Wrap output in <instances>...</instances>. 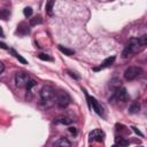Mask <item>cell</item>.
Listing matches in <instances>:
<instances>
[{
	"mask_svg": "<svg viewBox=\"0 0 147 147\" xmlns=\"http://www.w3.org/2000/svg\"><path fill=\"white\" fill-rule=\"evenodd\" d=\"M53 147H71V144L67 138H59L53 144Z\"/></svg>",
	"mask_w": 147,
	"mask_h": 147,
	"instance_id": "cell-10",
	"label": "cell"
},
{
	"mask_svg": "<svg viewBox=\"0 0 147 147\" xmlns=\"http://www.w3.org/2000/svg\"><path fill=\"white\" fill-rule=\"evenodd\" d=\"M114 99H116L117 101H126L127 100V93L126 90L124 87H116L115 92H114Z\"/></svg>",
	"mask_w": 147,
	"mask_h": 147,
	"instance_id": "cell-7",
	"label": "cell"
},
{
	"mask_svg": "<svg viewBox=\"0 0 147 147\" xmlns=\"http://www.w3.org/2000/svg\"><path fill=\"white\" fill-rule=\"evenodd\" d=\"M103 137H105V133H103L101 130H99V129H95V130H93V131L90 133V139H91V140L101 141V140L103 139Z\"/></svg>",
	"mask_w": 147,
	"mask_h": 147,
	"instance_id": "cell-8",
	"label": "cell"
},
{
	"mask_svg": "<svg viewBox=\"0 0 147 147\" xmlns=\"http://www.w3.org/2000/svg\"><path fill=\"white\" fill-rule=\"evenodd\" d=\"M3 70H5V65H3L2 62H0V75L3 72Z\"/></svg>",
	"mask_w": 147,
	"mask_h": 147,
	"instance_id": "cell-22",
	"label": "cell"
},
{
	"mask_svg": "<svg viewBox=\"0 0 147 147\" xmlns=\"http://www.w3.org/2000/svg\"><path fill=\"white\" fill-rule=\"evenodd\" d=\"M59 49H60L62 53H64L65 55H69V56H70V55H74V51H72V49L65 48V47H63V46H61V45L59 46Z\"/></svg>",
	"mask_w": 147,
	"mask_h": 147,
	"instance_id": "cell-15",
	"label": "cell"
},
{
	"mask_svg": "<svg viewBox=\"0 0 147 147\" xmlns=\"http://www.w3.org/2000/svg\"><path fill=\"white\" fill-rule=\"evenodd\" d=\"M116 142L119 144V147H125V146L129 145V141L125 140V139L122 138V137H117V138H116Z\"/></svg>",
	"mask_w": 147,
	"mask_h": 147,
	"instance_id": "cell-14",
	"label": "cell"
},
{
	"mask_svg": "<svg viewBox=\"0 0 147 147\" xmlns=\"http://www.w3.org/2000/svg\"><path fill=\"white\" fill-rule=\"evenodd\" d=\"M0 47H1V48H3V49H8L7 45H6V44H3V42H0Z\"/></svg>",
	"mask_w": 147,
	"mask_h": 147,
	"instance_id": "cell-23",
	"label": "cell"
},
{
	"mask_svg": "<svg viewBox=\"0 0 147 147\" xmlns=\"http://www.w3.org/2000/svg\"><path fill=\"white\" fill-rule=\"evenodd\" d=\"M132 129H133V130H134V132H136V133H138V134H139V136H142V134H141V133H140V132H139V131H138V130H137V129H136V127H132Z\"/></svg>",
	"mask_w": 147,
	"mask_h": 147,
	"instance_id": "cell-24",
	"label": "cell"
},
{
	"mask_svg": "<svg viewBox=\"0 0 147 147\" xmlns=\"http://www.w3.org/2000/svg\"><path fill=\"white\" fill-rule=\"evenodd\" d=\"M111 147H119V146H118V145H113Z\"/></svg>",
	"mask_w": 147,
	"mask_h": 147,
	"instance_id": "cell-26",
	"label": "cell"
},
{
	"mask_svg": "<svg viewBox=\"0 0 147 147\" xmlns=\"http://www.w3.org/2000/svg\"><path fill=\"white\" fill-rule=\"evenodd\" d=\"M0 15H1V10H0Z\"/></svg>",
	"mask_w": 147,
	"mask_h": 147,
	"instance_id": "cell-27",
	"label": "cell"
},
{
	"mask_svg": "<svg viewBox=\"0 0 147 147\" xmlns=\"http://www.w3.org/2000/svg\"><path fill=\"white\" fill-rule=\"evenodd\" d=\"M55 91L53 87L51 86H44L40 91V99H41V102L44 105H46V107H49L54 103L55 101Z\"/></svg>",
	"mask_w": 147,
	"mask_h": 147,
	"instance_id": "cell-1",
	"label": "cell"
},
{
	"mask_svg": "<svg viewBox=\"0 0 147 147\" xmlns=\"http://www.w3.org/2000/svg\"><path fill=\"white\" fill-rule=\"evenodd\" d=\"M38 57H39L40 60H42V61H53V59H52L51 56H48L47 54H42V53L38 54Z\"/></svg>",
	"mask_w": 147,
	"mask_h": 147,
	"instance_id": "cell-17",
	"label": "cell"
},
{
	"mask_svg": "<svg viewBox=\"0 0 147 147\" xmlns=\"http://www.w3.org/2000/svg\"><path fill=\"white\" fill-rule=\"evenodd\" d=\"M54 1H48L46 2V9L48 11V14H52V9H53V6H54Z\"/></svg>",
	"mask_w": 147,
	"mask_h": 147,
	"instance_id": "cell-18",
	"label": "cell"
},
{
	"mask_svg": "<svg viewBox=\"0 0 147 147\" xmlns=\"http://www.w3.org/2000/svg\"><path fill=\"white\" fill-rule=\"evenodd\" d=\"M37 23H41L40 17H34V18L31 21V25H34V24H37Z\"/></svg>",
	"mask_w": 147,
	"mask_h": 147,
	"instance_id": "cell-20",
	"label": "cell"
},
{
	"mask_svg": "<svg viewBox=\"0 0 147 147\" xmlns=\"http://www.w3.org/2000/svg\"><path fill=\"white\" fill-rule=\"evenodd\" d=\"M69 132L71 133V134H74V136H76L77 134V130H76V127H69Z\"/></svg>",
	"mask_w": 147,
	"mask_h": 147,
	"instance_id": "cell-21",
	"label": "cell"
},
{
	"mask_svg": "<svg viewBox=\"0 0 147 147\" xmlns=\"http://www.w3.org/2000/svg\"><path fill=\"white\" fill-rule=\"evenodd\" d=\"M0 37H3V31L1 29V26H0Z\"/></svg>",
	"mask_w": 147,
	"mask_h": 147,
	"instance_id": "cell-25",
	"label": "cell"
},
{
	"mask_svg": "<svg viewBox=\"0 0 147 147\" xmlns=\"http://www.w3.org/2000/svg\"><path fill=\"white\" fill-rule=\"evenodd\" d=\"M23 14H24L25 17H30L32 15V8L31 7H25L23 9Z\"/></svg>",
	"mask_w": 147,
	"mask_h": 147,
	"instance_id": "cell-16",
	"label": "cell"
},
{
	"mask_svg": "<svg viewBox=\"0 0 147 147\" xmlns=\"http://www.w3.org/2000/svg\"><path fill=\"white\" fill-rule=\"evenodd\" d=\"M29 82H30V77L26 72L20 71L15 74V85L17 87H26Z\"/></svg>",
	"mask_w": 147,
	"mask_h": 147,
	"instance_id": "cell-5",
	"label": "cell"
},
{
	"mask_svg": "<svg viewBox=\"0 0 147 147\" xmlns=\"http://www.w3.org/2000/svg\"><path fill=\"white\" fill-rule=\"evenodd\" d=\"M139 109H140V105H139V102H138V101H134V102L130 106V108H129V113H130V114H137V113L139 111Z\"/></svg>",
	"mask_w": 147,
	"mask_h": 147,
	"instance_id": "cell-13",
	"label": "cell"
},
{
	"mask_svg": "<svg viewBox=\"0 0 147 147\" xmlns=\"http://www.w3.org/2000/svg\"><path fill=\"white\" fill-rule=\"evenodd\" d=\"M142 74V69L140 67H129L124 71V78L126 80H133Z\"/></svg>",
	"mask_w": 147,
	"mask_h": 147,
	"instance_id": "cell-4",
	"label": "cell"
},
{
	"mask_svg": "<svg viewBox=\"0 0 147 147\" xmlns=\"http://www.w3.org/2000/svg\"><path fill=\"white\" fill-rule=\"evenodd\" d=\"M114 61H115V56H110V57H107L101 64H100V67H98V68H94L93 70L94 71H98V70H100V69H105V68H107V67H110L113 63H114Z\"/></svg>",
	"mask_w": 147,
	"mask_h": 147,
	"instance_id": "cell-9",
	"label": "cell"
},
{
	"mask_svg": "<svg viewBox=\"0 0 147 147\" xmlns=\"http://www.w3.org/2000/svg\"><path fill=\"white\" fill-rule=\"evenodd\" d=\"M9 52H10V53L14 55V57H15V59H17V60H18L21 63H23V64H26V63H28V61H26L24 57H22V56H21V55H20V54H18V53L15 51V49L10 48V49H9Z\"/></svg>",
	"mask_w": 147,
	"mask_h": 147,
	"instance_id": "cell-12",
	"label": "cell"
},
{
	"mask_svg": "<svg viewBox=\"0 0 147 147\" xmlns=\"http://www.w3.org/2000/svg\"><path fill=\"white\" fill-rule=\"evenodd\" d=\"M70 101H71L70 95L64 91H60L55 95V102L60 108H65L70 103Z\"/></svg>",
	"mask_w": 147,
	"mask_h": 147,
	"instance_id": "cell-3",
	"label": "cell"
},
{
	"mask_svg": "<svg viewBox=\"0 0 147 147\" xmlns=\"http://www.w3.org/2000/svg\"><path fill=\"white\" fill-rule=\"evenodd\" d=\"M138 40H139V42H140L141 47H144V46H146V44H147V36H146V34H144V36H141Z\"/></svg>",
	"mask_w": 147,
	"mask_h": 147,
	"instance_id": "cell-19",
	"label": "cell"
},
{
	"mask_svg": "<svg viewBox=\"0 0 147 147\" xmlns=\"http://www.w3.org/2000/svg\"><path fill=\"white\" fill-rule=\"evenodd\" d=\"M140 47H141V45H140L139 40H138L137 38H131L130 41H129V45H127L126 48L123 51L122 56H123V57H127V56L132 55L133 53L138 52V51L140 49Z\"/></svg>",
	"mask_w": 147,
	"mask_h": 147,
	"instance_id": "cell-2",
	"label": "cell"
},
{
	"mask_svg": "<svg viewBox=\"0 0 147 147\" xmlns=\"http://www.w3.org/2000/svg\"><path fill=\"white\" fill-rule=\"evenodd\" d=\"M87 100H88V103L91 105V107L93 108V110H94L99 116H103V108H102L101 105L95 100V98L87 95Z\"/></svg>",
	"mask_w": 147,
	"mask_h": 147,
	"instance_id": "cell-6",
	"label": "cell"
},
{
	"mask_svg": "<svg viewBox=\"0 0 147 147\" xmlns=\"http://www.w3.org/2000/svg\"><path fill=\"white\" fill-rule=\"evenodd\" d=\"M75 119H72L71 117H68V116H60L55 119V123L56 124H64V125H69L74 122Z\"/></svg>",
	"mask_w": 147,
	"mask_h": 147,
	"instance_id": "cell-11",
	"label": "cell"
}]
</instances>
